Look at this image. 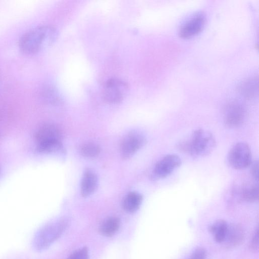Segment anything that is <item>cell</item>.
<instances>
[{
  "label": "cell",
  "mask_w": 259,
  "mask_h": 259,
  "mask_svg": "<svg viewBox=\"0 0 259 259\" xmlns=\"http://www.w3.org/2000/svg\"><path fill=\"white\" fill-rule=\"evenodd\" d=\"M145 138L140 134L133 132L122 140L120 145V154L123 159L132 156L145 144Z\"/></svg>",
  "instance_id": "obj_9"
},
{
  "label": "cell",
  "mask_w": 259,
  "mask_h": 259,
  "mask_svg": "<svg viewBox=\"0 0 259 259\" xmlns=\"http://www.w3.org/2000/svg\"><path fill=\"white\" fill-rule=\"evenodd\" d=\"M239 197L241 200L253 202L258 199V188L257 185L248 184L241 188L238 192Z\"/></svg>",
  "instance_id": "obj_16"
},
{
  "label": "cell",
  "mask_w": 259,
  "mask_h": 259,
  "mask_svg": "<svg viewBox=\"0 0 259 259\" xmlns=\"http://www.w3.org/2000/svg\"><path fill=\"white\" fill-rule=\"evenodd\" d=\"M206 251L202 247L196 249L189 257V259H206Z\"/></svg>",
  "instance_id": "obj_20"
},
{
  "label": "cell",
  "mask_w": 259,
  "mask_h": 259,
  "mask_svg": "<svg viewBox=\"0 0 259 259\" xmlns=\"http://www.w3.org/2000/svg\"><path fill=\"white\" fill-rule=\"evenodd\" d=\"M229 165L236 169H242L250 165L252 155L248 145L244 142H238L229 150L228 156Z\"/></svg>",
  "instance_id": "obj_4"
},
{
  "label": "cell",
  "mask_w": 259,
  "mask_h": 259,
  "mask_svg": "<svg viewBox=\"0 0 259 259\" xmlns=\"http://www.w3.org/2000/svg\"><path fill=\"white\" fill-rule=\"evenodd\" d=\"M181 163V159L177 155H165L156 163L152 172L153 178L158 180L167 177L179 167Z\"/></svg>",
  "instance_id": "obj_8"
},
{
  "label": "cell",
  "mask_w": 259,
  "mask_h": 259,
  "mask_svg": "<svg viewBox=\"0 0 259 259\" xmlns=\"http://www.w3.org/2000/svg\"><path fill=\"white\" fill-rule=\"evenodd\" d=\"M57 29L50 25L34 27L24 33L19 40V47L26 55H34L48 48L57 39Z\"/></svg>",
  "instance_id": "obj_1"
},
{
  "label": "cell",
  "mask_w": 259,
  "mask_h": 259,
  "mask_svg": "<svg viewBox=\"0 0 259 259\" xmlns=\"http://www.w3.org/2000/svg\"><path fill=\"white\" fill-rule=\"evenodd\" d=\"M143 197L140 194L136 192L129 193L123 200V207L127 212H134L139 209Z\"/></svg>",
  "instance_id": "obj_14"
},
{
  "label": "cell",
  "mask_w": 259,
  "mask_h": 259,
  "mask_svg": "<svg viewBox=\"0 0 259 259\" xmlns=\"http://www.w3.org/2000/svg\"><path fill=\"white\" fill-rule=\"evenodd\" d=\"M216 145L213 135L203 129L193 131L189 137L180 141L178 148L194 157L207 156L212 152Z\"/></svg>",
  "instance_id": "obj_2"
},
{
  "label": "cell",
  "mask_w": 259,
  "mask_h": 259,
  "mask_svg": "<svg viewBox=\"0 0 259 259\" xmlns=\"http://www.w3.org/2000/svg\"><path fill=\"white\" fill-rule=\"evenodd\" d=\"M205 21V16L202 13L195 14L181 25L179 31V35L184 38L194 36L201 31Z\"/></svg>",
  "instance_id": "obj_10"
},
{
  "label": "cell",
  "mask_w": 259,
  "mask_h": 259,
  "mask_svg": "<svg viewBox=\"0 0 259 259\" xmlns=\"http://www.w3.org/2000/svg\"><path fill=\"white\" fill-rule=\"evenodd\" d=\"M246 115L245 107L237 101H229L224 106V121L228 127H237L240 126L244 122Z\"/></svg>",
  "instance_id": "obj_6"
},
{
  "label": "cell",
  "mask_w": 259,
  "mask_h": 259,
  "mask_svg": "<svg viewBox=\"0 0 259 259\" xmlns=\"http://www.w3.org/2000/svg\"><path fill=\"white\" fill-rule=\"evenodd\" d=\"M258 228L254 232L251 242L250 243V248L253 251H257L258 250Z\"/></svg>",
  "instance_id": "obj_21"
},
{
  "label": "cell",
  "mask_w": 259,
  "mask_h": 259,
  "mask_svg": "<svg viewBox=\"0 0 259 259\" xmlns=\"http://www.w3.org/2000/svg\"><path fill=\"white\" fill-rule=\"evenodd\" d=\"M97 177L91 169H87L84 172L81 183V194L88 197L92 194L97 187Z\"/></svg>",
  "instance_id": "obj_12"
},
{
  "label": "cell",
  "mask_w": 259,
  "mask_h": 259,
  "mask_svg": "<svg viewBox=\"0 0 259 259\" xmlns=\"http://www.w3.org/2000/svg\"><path fill=\"white\" fill-rule=\"evenodd\" d=\"M100 147L98 145L93 143H87L82 146L80 153L83 156L94 157L100 153Z\"/></svg>",
  "instance_id": "obj_18"
},
{
  "label": "cell",
  "mask_w": 259,
  "mask_h": 259,
  "mask_svg": "<svg viewBox=\"0 0 259 259\" xmlns=\"http://www.w3.org/2000/svg\"><path fill=\"white\" fill-rule=\"evenodd\" d=\"M89 253L87 247H82L73 252L67 259H89Z\"/></svg>",
  "instance_id": "obj_19"
},
{
  "label": "cell",
  "mask_w": 259,
  "mask_h": 259,
  "mask_svg": "<svg viewBox=\"0 0 259 259\" xmlns=\"http://www.w3.org/2000/svg\"><path fill=\"white\" fill-rule=\"evenodd\" d=\"M59 130L52 125H46L36 133L35 140L37 150L41 152L49 149L61 142Z\"/></svg>",
  "instance_id": "obj_7"
},
{
  "label": "cell",
  "mask_w": 259,
  "mask_h": 259,
  "mask_svg": "<svg viewBox=\"0 0 259 259\" xmlns=\"http://www.w3.org/2000/svg\"><path fill=\"white\" fill-rule=\"evenodd\" d=\"M228 224L223 220H219L209 227L208 231L211 233L216 242L223 243L227 233Z\"/></svg>",
  "instance_id": "obj_15"
},
{
  "label": "cell",
  "mask_w": 259,
  "mask_h": 259,
  "mask_svg": "<svg viewBox=\"0 0 259 259\" xmlns=\"http://www.w3.org/2000/svg\"><path fill=\"white\" fill-rule=\"evenodd\" d=\"M251 169L250 172L252 177L256 180V181L258 180V161H254L252 162L251 164Z\"/></svg>",
  "instance_id": "obj_22"
},
{
  "label": "cell",
  "mask_w": 259,
  "mask_h": 259,
  "mask_svg": "<svg viewBox=\"0 0 259 259\" xmlns=\"http://www.w3.org/2000/svg\"><path fill=\"white\" fill-rule=\"evenodd\" d=\"M120 220L116 217L106 219L100 227V232L104 236L110 237L114 235L120 226Z\"/></svg>",
  "instance_id": "obj_17"
},
{
  "label": "cell",
  "mask_w": 259,
  "mask_h": 259,
  "mask_svg": "<svg viewBox=\"0 0 259 259\" xmlns=\"http://www.w3.org/2000/svg\"><path fill=\"white\" fill-rule=\"evenodd\" d=\"M68 224L69 221L66 218H61L42 227L33 237V248L38 251L48 248L62 235Z\"/></svg>",
  "instance_id": "obj_3"
},
{
  "label": "cell",
  "mask_w": 259,
  "mask_h": 259,
  "mask_svg": "<svg viewBox=\"0 0 259 259\" xmlns=\"http://www.w3.org/2000/svg\"><path fill=\"white\" fill-rule=\"evenodd\" d=\"M244 238V232L238 224L228 225L225 238L223 243L227 248H232L239 245Z\"/></svg>",
  "instance_id": "obj_11"
},
{
  "label": "cell",
  "mask_w": 259,
  "mask_h": 259,
  "mask_svg": "<svg viewBox=\"0 0 259 259\" xmlns=\"http://www.w3.org/2000/svg\"><path fill=\"white\" fill-rule=\"evenodd\" d=\"M128 90V85L125 81L116 78H110L103 87L102 96L106 102L116 104L123 100Z\"/></svg>",
  "instance_id": "obj_5"
},
{
  "label": "cell",
  "mask_w": 259,
  "mask_h": 259,
  "mask_svg": "<svg viewBox=\"0 0 259 259\" xmlns=\"http://www.w3.org/2000/svg\"><path fill=\"white\" fill-rule=\"evenodd\" d=\"M238 90L240 94L246 99L255 98L258 94L257 77H249L243 80L239 85Z\"/></svg>",
  "instance_id": "obj_13"
}]
</instances>
